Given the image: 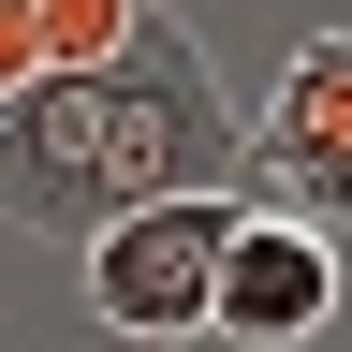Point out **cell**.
Listing matches in <instances>:
<instances>
[{
	"mask_svg": "<svg viewBox=\"0 0 352 352\" xmlns=\"http://www.w3.org/2000/svg\"><path fill=\"white\" fill-rule=\"evenodd\" d=\"M15 74H44V59H30V0H0V88Z\"/></svg>",
	"mask_w": 352,
	"mask_h": 352,
	"instance_id": "obj_7",
	"label": "cell"
},
{
	"mask_svg": "<svg viewBox=\"0 0 352 352\" xmlns=\"http://www.w3.org/2000/svg\"><path fill=\"white\" fill-rule=\"evenodd\" d=\"M338 323V235L294 206H235V235L206 264V338H323Z\"/></svg>",
	"mask_w": 352,
	"mask_h": 352,
	"instance_id": "obj_4",
	"label": "cell"
},
{
	"mask_svg": "<svg viewBox=\"0 0 352 352\" xmlns=\"http://www.w3.org/2000/svg\"><path fill=\"white\" fill-rule=\"evenodd\" d=\"M103 88L88 74H15L0 88V220L44 250H74L88 220H103Z\"/></svg>",
	"mask_w": 352,
	"mask_h": 352,
	"instance_id": "obj_3",
	"label": "cell"
},
{
	"mask_svg": "<svg viewBox=\"0 0 352 352\" xmlns=\"http://www.w3.org/2000/svg\"><path fill=\"white\" fill-rule=\"evenodd\" d=\"M338 191H352V44L308 30L294 74H279V103L250 118V206H294V220L338 235Z\"/></svg>",
	"mask_w": 352,
	"mask_h": 352,
	"instance_id": "obj_5",
	"label": "cell"
},
{
	"mask_svg": "<svg viewBox=\"0 0 352 352\" xmlns=\"http://www.w3.org/2000/svg\"><path fill=\"white\" fill-rule=\"evenodd\" d=\"M88 88H103V191L118 206H147V191H235L250 206V118L206 74V44H191L176 0H132V30L88 59Z\"/></svg>",
	"mask_w": 352,
	"mask_h": 352,
	"instance_id": "obj_1",
	"label": "cell"
},
{
	"mask_svg": "<svg viewBox=\"0 0 352 352\" xmlns=\"http://www.w3.org/2000/svg\"><path fill=\"white\" fill-rule=\"evenodd\" d=\"M118 30H132V0H30V59L44 74H88Z\"/></svg>",
	"mask_w": 352,
	"mask_h": 352,
	"instance_id": "obj_6",
	"label": "cell"
},
{
	"mask_svg": "<svg viewBox=\"0 0 352 352\" xmlns=\"http://www.w3.org/2000/svg\"><path fill=\"white\" fill-rule=\"evenodd\" d=\"M235 235V191H147L118 220H88V308L118 338H206V264Z\"/></svg>",
	"mask_w": 352,
	"mask_h": 352,
	"instance_id": "obj_2",
	"label": "cell"
}]
</instances>
